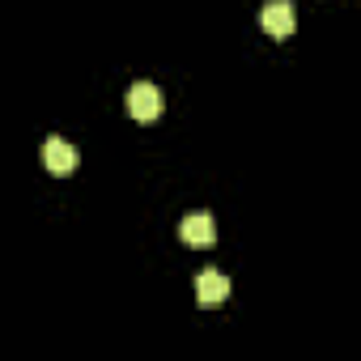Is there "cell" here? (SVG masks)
Returning a JSON list of instances; mask_svg holds the SVG:
<instances>
[{
	"label": "cell",
	"mask_w": 361,
	"mask_h": 361,
	"mask_svg": "<svg viewBox=\"0 0 361 361\" xmlns=\"http://www.w3.org/2000/svg\"><path fill=\"white\" fill-rule=\"evenodd\" d=\"M161 111H166V98H161V90H157L153 81H136V85L128 90V115H132L136 123H153Z\"/></svg>",
	"instance_id": "obj_1"
},
{
	"label": "cell",
	"mask_w": 361,
	"mask_h": 361,
	"mask_svg": "<svg viewBox=\"0 0 361 361\" xmlns=\"http://www.w3.org/2000/svg\"><path fill=\"white\" fill-rule=\"evenodd\" d=\"M259 26L272 35V39H289L298 30V9L289 5V0H268V5L259 9Z\"/></svg>",
	"instance_id": "obj_2"
},
{
	"label": "cell",
	"mask_w": 361,
	"mask_h": 361,
	"mask_svg": "<svg viewBox=\"0 0 361 361\" xmlns=\"http://www.w3.org/2000/svg\"><path fill=\"white\" fill-rule=\"evenodd\" d=\"M178 238H183L188 247H213L217 243V226L209 213H188L183 221H178Z\"/></svg>",
	"instance_id": "obj_3"
},
{
	"label": "cell",
	"mask_w": 361,
	"mask_h": 361,
	"mask_svg": "<svg viewBox=\"0 0 361 361\" xmlns=\"http://www.w3.org/2000/svg\"><path fill=\"white\" fill-rule=\"evenodd\" d=\"M43 166L51 174H73L77 170V149L64 140V136H47L43 140Z\"/></svg>",
	"instance_id": "obj_4"
},
{
	"label": "cell",
	"mask_w": 361,
	"mask_h": 361,
	"mask_svg": "<svg viewBox=\"0 0 361 361\" xmlns=\"http://www.w3.org/2000/svg\"><path fill=\"white\" fill-rule=\"evenodd\" d=\"M230 298V276H221V272H200L196 276V302L200 306H221Z\"/></svg>",
	"instance_id": "obj_5"
}]
</instances>
